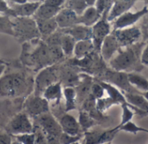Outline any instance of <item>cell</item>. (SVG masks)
I'll return each instance as SVG.
<instances>
[{
	"instance_id": "52a82bcc",
	"label": "cell",
	"mask_w": 148,
	"mask_h": 144,
	"mask_svg": "<svg viewBox=\"0 0 148 144\" xmlns=\"http://www.w3.org/2000/svg\"><path fill=\"white\" fill-rule=\"evenodd\" d=\"M112 33L116 37L121 48H127L140 42V40L142 36L141 29L136 26L114 29Z\"/></svg>"
},
{
	"instance_id": "681fc988",
	"label": "cell",
	"mask_w": 148,
	"mask_h": 144,
	"mask_svg": "<svg viewBox=\"0 0 148 144\" xmlns=\"http://www.w3.org/2000/svg\"><path fill=\"white\" fill-rule=\"evenodd\" d=\"M142 1H144L146 3H148V0H142Z\"/></svg>"
},
{
	"instance_id": "4316f807",
	"label": "cell",
	"mask_w": 148,
	"mask_h": 144,
	"mask_svg": "<svg viewBox=\"0 0 148 144\" xmlns=\"http://www.w3.org/2000/svg\"><path fill=\"white\" fill-rule=\"evenodd\" d=\"M127 79L130 85L138 91L145 92L148 90V79L137 73H127Z\"/></svg>"
},
{
	"instance_id": "30bf717a",
	"label": "cell",
	"mask_w": 148,
	"mask_h": 144,
	"mask_svg": "<svg viewBox=\"0 0 148 144\" xmlns=\"http://www.w3.org/2000/svg\"><path fill=\"white\" fill-rule=\"evenodd\" d=\"M105 82L116 86L118 89H122L126 93H139L135 92L134 88L130 85L127 79V73L108 70L105 73Z\"/></svg>"
},
{
	"instance_id": "bcb514c9",
	"label": "cell",
	"mask_w": 148,
	"mask_h": 144,
	"mask_svg": "<svg viewBox=\"0 0 148 144\" xmlns=\"http://www.w3.org/2000/svg\"><path fill=\"white\" fill-rule=\"evenodd\" d=\"M142 95H143V96L145 97V98H146V99H147V100L148 101V90L147 91V92H143V93H142Z\"/></svg>"
},
{
	"instance_id": "60d3db41",
	"label": "cell",
	"mask_w": 148,
	"mask_h": 144,
	"mask_svg": "<svg viewBox=\"0 0 148 144\" xmlns=\"http://www.w3.org/2000/svg\"><path fill=\"white\" fill-rule=\"evenodd\" d=\"M47 144H61V143L58 138L53 137L50 136H47Z\"/></svg>"
},
{
	"instance_id": "ffe728a7",
	"label": "cell",
	"mask_w": 148,
	"mask_h": 144,
	"mask_svg": "<svg viewBox=\"0 0 148 144\" xmlns=\"http://www.w3.org/2000/svg\"><path fill=\"white\" fill-rule=\"evenodd\" d=\"M95 46L92 40H85V41H76L75 50H74V56L76 60H82L92 53H94Z\"/></svg>"
},
{
	"instance_id": "1f68e13d",
	"label": "cell",
	"mask_w": 148,
	"mask_h": 144,
	"mask_svg": "<svg viewBox=\"0 0 148 144\" xmlns=\"http://www.w3.org/2000/svg\"><path fill=\"white\" fill-rule=\"evenodd\" d=\"M119 129H120V130H121V131H125V132L131 133V134H134V135H137L139 132H145V133H147L148 134L147 129L140 127V126H138L136 124L133 123L132 121L127 123L126 124H124V125H122V126H121Z\"/></svg>"
},
{
	"instance_id": "f6af8a7d",
	"label": "cell",
	"mask_w": 148,
	"mask_h": 144,
	"mask_svg": "<svg viewBox=\"0 0 148 144\" xmlns=\"http://www.w3.org/2000/svg\"><path fill=\"white\" fill-rule=\"evenodd\" d=\"M45 0H28V2H32V3H42Z\"/></svg>"
},
{
	"instance_id": "9c48e42d",
	"label": "cell",
	"mask_w": 148,
	"mask_h": 144,
	"mask_svg": "<svg viewBox=\"0 0 148 144\" xmlns=\"http://www.w3.org/2000/svg\"><path fill=\"white\" fill-rule=\"evenodd\" d=\"M25 113L30 118H36L42 114L49 112V102L42 97L34 94L29 96L24 104Z\"/></svg>"
},
{
	"instance_id": "d590c367",
	"label": "cell",
	"mask_w": 148,
	"mask_h": 144,
	"mask_svg": "<svg viewBox=\"0 0 148 144\" xmlns=\"http://www.w3.org/2000/svg\"><path fill=\"white\" fill-rule=\"evenodd\" d=\"M81 137H82V135L71 136V135H69V134H66V133L62 132L58 139H59L61 144H73L75 143L79 142Z\"/></svg>"
},
{
	"instance_id": "5bb4252c",
	"label": "cell",
	"mask_w": 148,
	"mask_h": 144,
	"mask_svg": "<svg viewBox=\"0 0 148 144\" xmlns=\"http://www.w3.org/2000/svg\"><path fill=\"white\" fill-rule=\"evenodd\" d=\"M58 123L63 133L71 135V136H79L81 135V127L78 121L72 115L69 113L62 114L59 119Z\"/></svg>"
},
{
	"instance_id": "b9f144b4",
	"label": "cell",
	"mask_w": 148,
	"mask_h": 144,
	"mask_svg": "<svg viewBox=\"0 0 148 144\" xmlns=\"http://www.w3.org/2000/svg\"><path fill=\"white\" fill-rule=\"evenodd\" d=\"M5 1L10 2V3H12V4H22V3L28 2V0H5Z\"/></svg>"
},
{
	"instance_id": "836d02e7",
	"label": "cell",
	"mask_w": 148,
	"mask_h": 144,
	"mask_svg": "<svg viewBox=\"0 0 148 144\" xmlns=\"http://www.w3.org/2000/svg\"><path fill=\"white\" fill-rule=\"evenodd\" d=\"M15 139L21 144H35L36 135H35V132L18 135V136L15 137Z\"/></svg>"
},
{
	"instance_id": "4dcf8cb0",
	"label": "cell",
	"mask_w": 148,
	"mask_h": 144,
	"mask_svg": "<svg viewBox=\"0 0 148 144\" xmlns=\"http://www.w3.org/2000/svg\"><path fill=\"white\" fill-rule=\"evenodd\" d=\"M114 105H117V104L112 98H110L109 97H107V98L103 97V98H101L99 99H96L95 108L98 111L102 113V112L106 111L107 110H108Z\"/></svg>"
},
{
	"instance_id": "cb8c5ba5",
	"label": "cell",
	"mask_w": 148,
	"mask_h": 144,
	"mask_svg": "<svg viewBox=\"0 0 148 144\" xmlns=\"http://www.w3.org/2000/svg\"><path fill=\"white\" fill-rule=\"evenodd\" d=\"M61 9L56 8L50 5H48L44 3H41L38 7L36 12L35 13L33 18L34 19H41V20H49L53 19L58 14Z\"/></svg>"
},
{
	"instance_id": "f35d334b",
	"label": "cell",
	"mask_w": 148,
	"mask_h": 144,
	"mask_svg": "<svg viewBox=\"0 0 148 144\" xmlns=\"http://www.w3.org/2000/svg\"><path fill=\"white\" fill-rule=\"evenodd\" d=\"M140 61L144 67H148V41L147 43H145V46L142 49L141 56H140Z\"/></svg>"
},
{
	"instance_id": "7a4b0ae2",
	"label": "cell",
	"mask_w": 148,
	"mask_h": 144,
	"mask_svg": "<svg viewBox=\"0 0 148 144\" xmlns=\"http://www.w3.org/2000/svg\"><path fill=\"white\" fill-rule=\"evenodd\" d=\"M11 20L13 36L20 43L33 41L41 38L36 22L33 17H13Z\"/></svg>"
},
{
	"instance_id": "5b68a950",
	"label": "cell",
	"mask_w": 148,
	"mask_h": 144,
	"mask_svg": "<svg viewBox=\"0 0 148 144\" xmlns=\"http://www.w3.org/2000/svg\"><path fill=\"white\" fill-rule=\"evenodd\" d=\"M109 10L103 12L101 18L92 28V41L95 46V52L100 54L101 47L105 38L111 34V24L108 20V15Z\"/></svg>"
},
{
	"instance_id": "83f0119b",
	"label": "cell",
	"mask_w": 148,
	"mask_h": 144,
	"mask_svg": "<svg viewBox=\"0 0 148 144\" xmlns=\"http://www.w3.org/2000/svg\"><path fill=\"white\" fill-rule=\"evenodd\" d=\"M78 123L80 124L81 130L83 132L88 131L94 125H95V120L87 111H82L79 113Z\"/></svg>"
},
{
	"instance_id": "f1b7e54d",
	"label": "cell",
	"mask_w": 148,
	"mask_h": 144,
	"mask_svg": "<svg viewBox=\"0 0 148 144\" xmlns=\"http://www.w3.org/2000/svg\"><path fill=\"white\" fill-rule=\"evenodd\" d=\"M0 33L10 36L14 35L12 20L10 16L5 15H0Z\"/></svg>"
},
{
	"instance_id": "816d5d0a",
	"label": "cell",
	"mask_w": 148,
	"mask_h": 144,
	"mask_svg": "<svg viewBox=\"0 0 148 144\" xmlns=\"http://www.w3.org/2000/svg\"><path fill=\"white\" fill-rule=\"evenodd\" d=\"M0 62H3V60H2L1 58H0Z\"/></svg>"
},
{
	"instance_id": "f5cc1de1",
	"label": "cell",
	"mask_w": 148,
	"mask_h": 144,
	"mask_svg": "<svg viewBox=\"0 0 148 144\" xmlns=\"http://www.w3.org/2000/svg\"><path fill=\"white\" fill-rule=\"evenodd\" d=\"M73 144H80V143H79V142H77V143H73Z\"/></svg>"
},
{
	"instance_id": "7402d4cb",
	"label": "cell",
	"mask_w": 148,
	"mask_h": 144,
	"mask_svg": "<svg viewBox=\"0 0 148 144\" xmlns=\"http://www.w3.org/2000/svg\"><path fill=\"white\" fill-rule=\"evenodd\" d=\"M125 98L127 104L135 108L138 111H148V101L145 98V97L139 93H126Z\"/></svg>"
},
{
	"instance_id": "6da1fadb",
	"label": "cell",
	"mask_w": 148,
	"mask_h": 144,
	"mask_svg": "<svg viewBox=\"0 0 148 144\" xmlns=\"http://www.w3.org/2000/svg\"><path fill=\"white\" fill-rule=\"evenodd\" d=\"M144 46V42H138L133 46L120 49L118 54L109 61L110 67L114 71L124 73L141 70L144 66L141 64L140 56Z\"/></svg>"
},
{
	"instance_id": "74e56055",
	"label": "cell",
	"mask_w": 148,
	"mask_h": 144,
	"mask_svg": "<svg viewBox=\"0 0 148 144\" xmlns=\"http://www.w3.org/2000/svg\"><path fill=\"white\" fill-rule=\"evenodd\" d=\"M11 135L7 131H0V144H12Z\"/></svg>"
},
{
	"instance_id": "4fadbf2b",
	"label": "cell",
	"mask_w": 148,
	"mask_h": 144,
	"mask_svg": "<svg viewBox=\"0 0 148 144\" xmlns=\"http://www.w3.org/2000/svg\"><path fill=\"white\" fill-rule=\"evenodd\" d=\"M120 49H121V46H120L116 37L111 32V34L108 35L103 41L101 47L100 54H101V59L104 61L109 62L114 57V54Z\"/></svg>"
},
{
	"instance_id": "f546056e",
	"label": "cell",
	"mask_w": 148,
	"mask_h": 144,
	"mask_svg": "<svg viewBox=\"0 0 148 144\" xmlns=\"http://www.w3.org/2000/svg\"><path fill=\"white\" fill-rule=\"evenodd\" d=\"M65 7L74 10L77 15H81L88 6L85 0H66Z\"/></svg>"
},
{
	"instance_id": "484cf974",
	"label": "cell",
	"mask_w": 148,
	"mask_h": 144,
	"mask_svg": "<svg viewBox=\"0 0 148 144\" xmlns=\"http://www.w3.org/2000/svg\"><path fill=\"white\" fill-rule=\"evenodd\" d=\"M62 31V30H61ZM75 40L68 34H65L62 31V35L60 39V47L62 51L66 57H71L74 55V50L75 47Z\"/></svg>"
},
{
	"instance_id": "d6a6232c",
	"label": "cell",
	"mask_w": 148,
	"mask_h": 144,
	"mask_svg": "<svg viewBox=\"0 0 148 144\" xmlns=\"http://www.w3.org/2000/svg\"><path fill=\"white\" fill-rule=\"evenodd\" d=\"M121 109H122V115H121V124L118 125V127L120 128L121 126L126 124L128 122H131L134 116V112L132 111V109L130 108V105L128 104H122L121 105Z\"/></svg>"
},
{
	"instance_id": "c3c4849f",
	"label": "cell",
	"mask_w": 148,
	"mask_h": 144,
	"mask_svg": "<svg viewBox=\"0 0 148 144\" xmlns=\"http://www.w3.org/2000/svg\"><path fill=\"white\" fill-rule=\"evenodd\" d=\"M111 1H112V3H115V2H117L119 0H111Z\"/></svg>"
},
{
	"instance_id": "d4e9b609",
	"label": "cell",
	"mask_w": 148,
	"mask_h": 144,
	"mask_svg": "<svg viewBox=\"0 0 148 144\" xmlns=\"http://www.w3.org/2000/svg\"><path fill=\"white\" fill-rule=\"evenodd\" d=\"M62 97L65 100V111H73L76 109L77 94L75 88L73 86H64L62 90Z\"/></svg>"
},
{
	"instance_id": "44dd1931",
	"label": "cell",
	"mask_w": 148,
	"mask_h": 144,
	"mask_svg": "<svg viewBox=\"0 0 148 144\" xmlns=\"http://www.w3.org/2000/svg\"><path fill=\"white\" fill-rule=\"evenodd\" d=\"M62 85L60 81L49 86V87H47L42 96L49 103V102H56V103H60L62 98Z\"/></svg>"
},
{
	"instance_id": "8d00e7d4",
	"label": "cell",
	"mask_w": 148,
	"mask_h": 144,
	"mask_svg": "<svg viewBox=\"0 0 148 144\" xmlns=\"http://www.w3.org/2000/svg\"><path fill=\"white\" fill-rule=\"evenodd\" d=\"M0 14L12 17V11L10 4L5 0H0Z\"/></svg>"
},
{
	"instance_id": "db71d44e",
	"label": "cell",
	"mask_w": 148,
	"mask_h": 144,
	"mask_svg": "<svg viewBox=\"0 0 148 144\" xmlns=\"http://www.w3.org/2000/svg\"><path fill=\"white\" fill-rule=\"evenodd\" d=\"M103 144H111V143H103Z\"/></svg>"
},
{
	"instance_id": "f907efd6",
	"label": "cell",
	"mask_w": 148,
	"mask_h": 144,
	"mask_svg": "<svg viewBox=\"0 0 148 144\" xmlns=\"http://www.w3.org/2000/svg\"><path fill=\"white\" fill-rule=\"evenodd\" d=\"M145 17H147V19H148V13H147V15H146V16H145Z\"/></svg>"
},
{
	"instance_id": "ba28073f",
	"label": "cell",
	"mask_w": 148,
	"mask_h": 144,
	"mask_svg": "<svg viewBox=\"0 0 148 144\" xmlns=\"http://www.w3.org/2000/svg\"><path fill=\"white\" fill-rule=\"evenodd\" d=\"M35 118L36 123L37 124L36 127L41 129L47 136L56 138L60 137L61 134L62 133V129L60 127L58 120H56L50 112L42 114Z\"/></svg>"
},
{
	"instance_id": "7c38bea8",
	"label": "cell",
	"mask_w": 148,
	"mask_h": 144,
	"mask_svg": "<svg viewBox=\"0 0 148 144\" xmlns=\"http://www.w3.org/2000/svg\"><path fill=\"white\" fill-rule=\"evenodd\" d=\"M55 20L59 29H66L79 24V15L69 8H62L56 16Z\"/></svg>"
},
{
	"instance_id": "d6986e66",
	"label": "cell",
	"mask_w": 148,
	"mask_h": 144,
	"mask_svg": "<svg viewBox=\"0 0 148 144\" xmlns=\"http://www.w3.org/2000/svg\"><path fill=\"white\" fill-rule=\"evenodd\" d=\"M35 20L36 22L37 28L41 35L42 40L49 37V35H53L55 32H56L59 29L55 18L49 19V20H41V19H35Z\"/></svg>"
},
{
	"instance_id": "2e32d148",
	"label": "cell",
	"mask_w": 148,
	"mask_h": 144,
	"mask_svg": "<svg viewBox=\"0 0 148 144\" xmlns=\"http://www.w3.org/2000/svg\"><path fill=\"white\" fill-rule=\"evenodd\" d=\"M138 0H119L113 3L108 15V20L109 22L114 21L122 14L130 10V9L136 3Z\"/></svg>"
},
{
	"instance_id": "e0dca14e",
	"label": "cell",
	"mask_w": 148,
	"mask_h": 144,
	"mask_svg": "<svg viewBox=\"0 0 148 144\" xmlns=\"http://www.w3.org/2000/svg\"><path fill=\"white\" fill-rule=\"evenodd\" d=\"M63 33L72 36L75 41L92 40V28L82 24H76L66 29H61Z\"/></svg>"
},
{
	"instance_id": "8992f818",
	"label": "cell",
	"mask_w": 148,
	"mask_h": 144,
	"mask_svg": "<svg viewBox=\"0 0 148 144\" xmlns=\"http://www.w3.org/2000/svg\"><path fill=\"white\" fill-rule=\"evenodd\" d=\"M34 124H32L29 117L25 112L16 114L7 124L6 130L11 136H18L34 132Z\"/></svg>"
},
{
	"instance_id": "e575fe53",
	"label": "cell",
	"mask_w": 148,
	"mask_h": 144,
	"mask_svg": "<svg viewBox=\"0 0 148 144\" xmlns=\"http://www.w3.org/2000/svg\"><path fill=\"white\" fill-rule=\"evenodd\" d=\"M104 89L101 86V85L98 82V83H95L92 85L91 86V90H90V96L93 97L95 100L99 99L101 98L104 97Z\"/></svg>"
},
{
	"instance_id": "277c9868",
	"label": "cell",
	"mask_w": 148,
	"mask_h": 144,
	"mask_svg": "<svg viewBox=\"0 0 148 144\" xmlns=\"http://www.w3.org/2000/svg\"><path fill=\"white\" fill-rule=\"evenodd\" d=\"M60 73L56 66L52 65L39 71L35 79V94L42 96L43 91L49 86L60 81Z\"/></svg>"
},
{
	"instance_id": "9a60e30c",
	"label": "cell",
	"mask_w": 148,
	"mask_h": 144,
	"mask_svg": "<svg viewBox=\"0 0 148 144\" xmlns=\"http://www.w3.org/2000/svg\"><path fill=\"white\" fill-rule=\"evenodd\" d=\"M41 3L26 2L22 4H10L12 17H33Z\"/></svg>"
},
{
	"instance_id": "ee69618b",
	"label": "cell",
	"mask_w": 148,
	"mask_h": 144,
	"mask_svg": "<svg viewBox=\"0 0 148 144\" xmlns=\"http://www.w3.org/2000/svg\"><path fill=\"white\" fill-rule=\"evenodd\" d=\"M96 1L97 0H85V2L88 4V6H95Z\"/></svg>"
},
{
	"instance_id": "7bdbcfd3",
	"label": "cell",
	"mask_w": 148,
	"mask_h": 144,
	"mask_svg": "<svg viewBox=\"0 0 148 144\" xmlns=\"http://www.w3.org/2000/svg\"><path fill=\"white\" fill-rule=\"evenodd\" d=\"M5 68H6V63L4 61L3 62H0V78L3 74V73L5 71Z\"/></svg>"
},
{
	"instance_id": "ab89813d",
	"label": "cell",
	"mask_w": 148,
	"mask_h": 144,
	"mask_svg": "<svg viewBox=\"0 0 148 144\" xmlns=\"http://www.w3.org/2000/svg\"><path fill=\"white\" fill-rule=\"evenodd\" d=\"M43 3H46V4H48V5H50V6H53V7H56V8L62 9V6L65 4L66 0H45Z\"/></svg>"
},
{
	"instance_id": "603a6c76",
	"label": "cell",
	"mask_w": 148,
	"mask_h": 144,
	"mask_svg": "<svg viewBox=\"0 0 148 144\" xmlns=\"http://www.w3.org/2000/svg\"><path fill=\"white\" fill-rule=\"evenodd\" d=\"M99 83L101 85L104 91L108 93V96L110 98H112L117 105L127 104V102L125 98V95L116 86H114L108 82H105V81H99Z\"/></svg>"
},
{
	"instance_id": "ac0fdd59",
	"label": "cell",
	"mask_w": 148,
	"mask_h": 144,
	"mask_svg": "<svg viewBox=\"0 0 148 144\" xmlns=\"http://www.w3.org/2000/svg\"><path fill=\"white\" fill-rule=\"evenodd\" d=\"M101 16L95 6H88L79 16V24L93 27L101 18Z\"/></svg>"
},
{
	"instance_id": "3957f363",
	"label": "cell",
	"mask_w": 148,
	"mask_h": 144,
	"mask_svg": "<svg viewBox=\"0 0 148 144\" xmlns=\"http://www.w3.org/2000/svg\"><path fill=\"white\" fill-rule=\"evenodd\" d=\"M28 82L25 77L18 73L8 74L0 78V95L16 98L26 93Z\"/></svg>"
},
{
	"instance_id": "7dc6e473",
	"label": "cell",
	"mask_w": 148,
	"mask_h": 144,
	"mask_svg": "<svg viewBox=\"0 0 148 144\" xmlns=\"http://www.w3.org/2000/svg\"><path fill=\"white\" fill-rule=\"evenodd\" d=\"M12 144H21V143H20L19 142H17L16 139H14V140H13V142H12Z\"/></svg>"
},
{
	"instance_id": "8fae6325",
	"label": "cell",
	"mask_w": 148,
	"mask_h": 144,
	"mask_svg": "<svg viewBox=\"0 0 148 144\" xmlns=\"http://www.w3.org/2000/svg\"><path fill=\"white\" fill-rule=\"evenodd\" d=\"M148 13V6H144L141 10L136 11V12H131L127 11L121 16H120L118 18H116L114 21V29H120L124 28H128L134 26L140 19L144 17Z\"/></svg>"
}]
</instances>
